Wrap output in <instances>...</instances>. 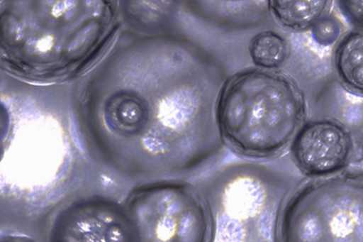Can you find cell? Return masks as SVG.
Segmentation results:
<instances>
[{
	"label": "cell",
	"instance_id": "obj_5",
	"mask_svg": "<svg viewBox=\"0 0 363 242\" xmlns=\"http://www.w3.org/2000/svg\"><path fill=\"white\" fill-rule=\"evenodd\" d=\"M331 67L341 86L363 97V29L351 28L333 46Z\"/></svg>",
	"mask_w": 363,
	"mask_h": 242
},
{
	"label": "cell",
	"instance_id": "obj_2",
	"mask_svg": "<svg viewBox=\"0 0 363 242\" xmlns=\"http://www.w3.org/2000/svg\"><path fill=\"white\" fill-rule=\"evenodd\" d=\"M281 233L287 241H363V175L303 187L286 207Z\"/></svg>",
	"mask_w": 363,
	"mask_h": 242
},
{
	"label": "cell",
	"instance_id": "obj_8",
	"mask_svg": "<svg viewBox=\"0 0 363 242\" xmlns=\"http://www.w3.org/2000/svg\"><path fill=\"white\" fill-rule=\"evenodd\" d=\"M345 26L340 17L333 11L321 18L311 30L312 40L318 45L333 47L345 32Z\"/></svg>",
	"mask_w": 363,
	"mask_h": 242
},
{
	"label": "cell",
	"instance_id": "obj_4",
	"mask_svg": "<svg viewBox=\"0 0 363 242\" xmlns=\"http://www.w3.org/2000/svg\"><path fill=\"white\" fill-rule=\"evenodd\" d=\"M297 164L306 173L323 176L342 170L352 152L347 127L330 118L315 119L302 124L293 143Z\"/></svg>",
	"mask_w": 363,
	"mask_h": 242
},
{
	"label": "cell",
	"instance_id": "obj_9",
	"mask_svg": "<svg viewBox=\"0 0 363 242\" xmlns=\"http://www.w3.org/2000/svg\"><path fill=\"white\" fill-rule=\"evenodd\" d=\"M335 3L352 28L363 29V0H335Z\"/></svg>",
	"mask_w": 363,
	"mask_h": 242
},
{
	"label": "cell",
	"instance_id": "obj_6",
	"mask_svg": "<svg viewBox=\"0 0 363 242\" xmlns=\"http://www.w3.org/2000/svg\"><path fill=\"white\" fill-rule=\"evenodd\" d=\"M268 3L280 25L294 32L306 33L333 11L335 0H269Z\"/></svg>",
	"mask_w": 363,
	"mask_h": 242
},
{
	"label": "cell",
	"instance_id": "obj_1",
	"mask_svg": "<svg viewBox=\"0 0 363 242\" xmlns=\"http://www.w3.org/2000/svg\"><path fill=\"white\" fill-rule=\"evenodd\" d=\"M306 109L304 96L293 79L247 71L223 88L218 121L223 136L236 150L266 156L279 152L296 136Z\"/></svg>",
	"mask_w": 363,
	"mask_h": 242
},
{
	"label": "cell",
	"instance_id": "obj_7",
	"mask_svg": "<svg viewBox=\"0 0 363 242\" xmlns=\"http://www.w3.org/2000/svg\"><path fill=\"white\" fill-rule=\"evenodd\" d=\"M249 49L252 61L265 69L280 67L290 55L288 41L281 35L270 31L256 35L252 39Z\"/></svg>",
	"mask_w": 363,
	"mask_h": 242
},
{
	"label": "cell",
	"instance_id": "obj_3",
	"mask_svg": "<svg viewBox=\"0 0 363 242\" xmlns=\"http://www.w3.org/2000/svg\"><path fill=\"white\" fill-rule=\"evenodd\" d=\"M145 224L149 238L195 241L205 237L207 216L200 199L179 185L152 187L144 192Z\"/></svg>",
	"mask_w": 363,
	"mask_h": 242
}]
</instances>
